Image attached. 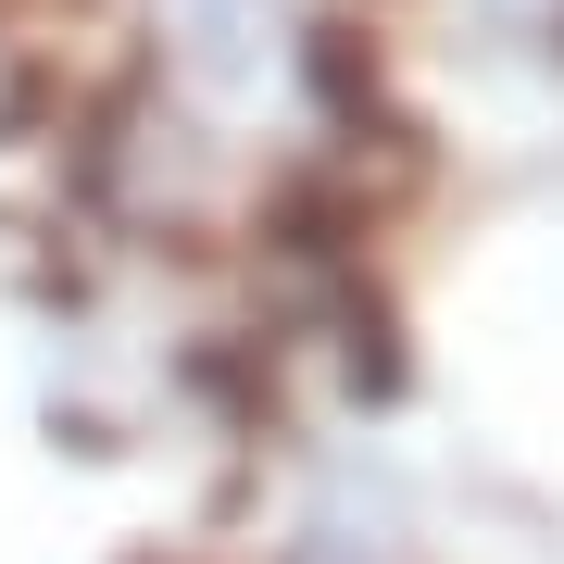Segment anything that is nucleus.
<instances>
[{
  "label": "nucleus",
  "instance_id": "4",
  "mask_svg": "<svg viewBox=\"0 0 564 564\" xmlns=\"http://www.w3.org/2000/svg\"><path fill=\"white\" fill-rule=\"evenodd\" d=\"M188 389H202V402H226V414L251 426V440L276 426V377H263L251 351H226V339H214V351H188Z\"/></svg>",
  "mask_w": 564,
  "mask_h": 564
},
{
  "label": "nucleus",
  "instance_id": "1",
  "mask_svg": "<svg viewBox=\"0 0 564 564\" xmlns=\"http://www.w3.org/2000/svg\"><path fill=\"white\" fill-rule=\"evenodd\" d=\"M263 239L302 263H351L377 239V202H364V176H276L263 188Z\"/></svg>",
  "mask_w": 564,
  "mask_h": 564
},
{
  "label": "nucleus",
  "instance_id": "3",
  "mask_svg": "<svg viewBox=\"0 0 564 564\" xmlns=\"http://www.w3.org/2000/svg\"><path fill=\"white\" fill-rule=\"evenodd\" d=\"M326 326H339V364H351V389L364 402H402V314L377 302V289H326Z\"/></svg>",
  "mask_w": 564,
  "mask_h": 564
},
{
  "label": "nucleus",
  "instance_id": "2",
  "mask_svg": "<svg viewBox=\"0 0 564 564\" xmlns=\"http://www.w3.org/2000/svg\"><path fill=\"white\" fill-rule=\"evenodd\" d=\"M302 63H314V101L339 113V126H377V139H414V126L389 113V88H377V51H364V25H351V13H314Z\"/></svg>",
  "mask_w": 564,
  "mask_h": 564
},
{
  "label": "nucleus",
  "instance_id": "5",
  "mask_svg": "<svg viewBox=\"0 0 564 564\" xmlns=\"http://www.w3.org/2000/svg\"><path fill=\"white\" fill-rule=\"evenodd\" d=\"M552 39H564V25H552Z\"/></svg>",
  "mask_w": 564,
  "mask_h": 564
}]
</instances>
